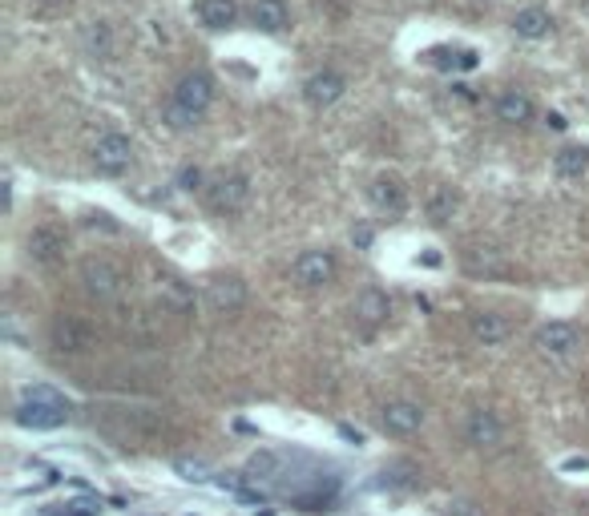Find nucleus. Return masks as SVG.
<instances>
[{
  "instance_id": "obj_1",
  "label": "nucleus",
  "mask_w": 589,
  "mask_h": 516,
  "mask_svg": "<svg viewBox=\"0 0 589 516\" xmlns=\"http://www.w3.org/2000/svg\"><path fill=\"white\" fill-rule=\"evenodd\" d=\"M69 400L61 392H53L49 384H36V387H25L20 403L12 408V420L20 428H33V432H53L69 420Z\"/></svg>"
},
{
  "instance_id": "obj_2",
  "label": "nucleus",
  "mask_w": 589,
  "mask_h": 516,
  "mask_svg": "<svg viewBox=\"0 0 589 516\" xmlns=\"http://www.w3.org/2000/svg\"><path fill=\"white\" fill-rule=\"evenodd\" d=\"M203 194H206V206H211L214 214H238L251 198V182H247V174H238V170H219V174L206 182Z\"/></svg>"
},
{
  "instance_id": "obj_3",
  "label": "nucleus",
  "mask_w": 589,
  "mask_h": 516,
  "mask_svg": "<svg viewBox=\"0 0 589 516\" xmlns=\"http://www.w3.org/2000/svg\"><path fill=\"white\" fill-rule=\"evenodd\" d=\"M49 343H53L61 355H85L97 347V331L93 323H85L81 315H57L49 327Z\"/></svg>"
},
{
  "instance_id": "obj_4",
  "label": "nucleus",
  "mask_w": 589,
  "mask_h": 516,
  "mask_svg": "<svg viewBox=\"0 0 589 516\" xmlns=\"http://www.w3.org/2000/svg\"><path fill=\"white\" fill-rule=\"evenodd\" d=\"M81 287H85L93 298L106 303V298L122 295L125 274H122V266L109 263V258H85V263H81Z\"/></svg>"
},
{
  "instance_id": "obj_5",
  "label": "nucleus",
  "mask_w": 589,
  "mask_h": 516,
  "mask_svg": "<svg viewBox=\"0 0 589 516\" xmlns=\"http://www.w3.org/2000/svg\"><path fill=\"white\" fill-rule=\"evenodd\" d=\"M170 101H174V106H182L186 114L203 117L206 109H211V101H214V77L206 69L186 73V77L174 85V97H170Z\"/></svg>"
},
{
  "instance_id": "obj_6",
  "label": "nucleus",
  "mask_w": 589,
  "mask_h": 516,
  "mask_svg": "<svg viewBox=\"0 0 589 516\" xmlns=\"http://www.w3.org/2000/svg\"><path fill=\"white\" fill-rule=\"evenodd\" d=\"M465 444L481 448V452H493V448L505 444V424L497 411L489 408H476L465 416Z\"/></svg>"
},
{
  "instance_id": "obj_7",
  "label": "nucleus",
  "mask_w": 589,
  "mask_h": 516,
  "mask_svg": "<svg viewBox=\"0 0 589 516\" xmlns=\"http://www.w3.org/2000/svg\"><path fill=\"white\" fill-rule=\"evenodd\" d=\"M130 162H133V141L125 133H101L93 141V166L101 174H122V170H130Z\"/></svg>"
},
{
  "instance_id": "obj_8",
  "label": "nucleus",
  "mask_w": 589,
  "mask_h": 516,
  "mask_svg": "<svg viewBox=\"0 0 589 516\" xmlns=\"http://www.w3.org/2000/svg\"><path fill=\"white\" fill-rule=\"evenodd\" d=\"M379 428L387 436H412V432L424 428V408L412 400H392L379 408Z\"/></svg>"
},
{
  "instance_id": "obj_9",
  "label": "nucleus",
  "mask_w": 589,
  "mask_h": 516,
  "mask_svg": "<svg viewBox=\"0 0 589 516\" xmlns=\"http://www.w3.org/2000/svg\"><path fill=\"white\" fill-rule=\"evenodd\" d=\"M243 303H247V282L235 274H222L206 287V306L214 315H235V311H243Z\"/></svg>"
},
{
  "instance_id": "obj_10",
  "label": "nucleus",
  "mask_w": 589,
  "mask_h": 516,
  "mask_svg": "<svg viewBox=\"0 0 589 516\" xmlns=\"http://www.w3.org/2000/svg\"><path fill=\"white\" fill-rule=\"evenodd\" d=\"M343 93H347V81H343L335 69H319L303 81V97H307V106H315V109L335 106Z\"/></svg>"
},
{
  "instance_id": "obj_11",
  "label": "nucleus",
  "mask_w": 589,
  "mask_h": 516,
  "mask_svg": "<svg viewBox=\"0 0 589 516\" xmlns=\"http://www.w3.org/2000/svg\"><path fill=\"white\" fill-rule=\"evenodd\" d=\"M65 230L61 226H53V222H44V226H33V234H28V258L33 263H41V266H49V263H57L65 254Z\"/></svg>"
},
{
  "instance_id": "obj_12",
  "label": "nucleus",
  "mask_w": 589,
  "mask_h": 516,
  "mask_svg": "<svg viewBox=\"0 0 589 516\" xmlns=\"http://www.w3.org/2000/svg\"><path fill=\"white\" fill-rule=\"evenodd\" d=\"M295 282H303V287H327V282L335 279V258L331 250H307L295 258Z\"/></svg>"
},
{
  "instance_id": "obj_13",
  "label": "nucleus",
  "mask_w": 589,
  "mask_h": 516,
  "mask_svg": "<svg viewBox=\"0 0 589 516\" xmlns=\"http://www.w3.org/2000/svg\"><path fill=\"white\" fill-rule=\"evenodd\" d=\"M368 198H371V206L384 210V214H404L408 210V190H404V182H400L396 174H379L376 182L368 186Z\"/></svg>"
},
{
  "instance_id": "obj_14",
  "label": "nucleus",
  "mask_w": 589,
  "mask_h": 516,
  "mask_svg": "<svg viewBox=\"0 0 589 516\" xmlns=\"http://www.w3.org/2000/svg\"><path fill=\"white\" fill-rule=\"evenodd\" d=\"M468 331H473L476 343H484V347H497V343H505L513 335V323L501 315V311H476V315L468 319Z\"/></svg>"
},
{
  "instance_id": "obj_15",
  "label": "nucleus",
  "mask_w": 589,
  "mask_h": 516,
  "mask_svg": "<svg viewBox=\"0 0 589 516\" xmlns=\"http://www.w3.org/2000/svg\"><path fill=\"white\" fill-rule=\"evenodd\" d=\"M577 327L565 323V319H553V323H545L541 331H537V347L545 351V355H569L573 347H577Z\"/></svg>"
},
{
  "instance_id": "obj_16",
  "label": "nucleus",
  "mask_w": 589,
  "mask_h": 516,
  "mask_svg": "<svg viewBox=\"0 0 589 516\" xmlns=\"http://www.w3.org/2000/svg\"><path fill=\"white\" fill-rule=\"evenodd\" d=\"M497 122H505V125L533 122V101H529V93H521V89H505V93L497 97Z\"/></svg>"
},
{
  "instance_id": "obj_17",
  "label": "nucleus",
  "mask_w": 589,
  "mask_h": 516,
  "mask_svg": "<svg viewBox=\"0 0 589 516\" xmlns=\"http://www.w3.org/2000/svg\"><path fill=\"white\" fill-rule=\"evenodd\" d=\"M194 12H198V20H203L206 28H214V33H222V28H230L238 20V4H235V0H198Z\"/></svg>"
},
{
  "instance_id": "obj_18",
  "label": "nucleus",
  "mask_w": 589,
  "mask_h": 516,
  "mask_svg": "<svg viewBox=\"0 0 589 516\" xmlns=\"http://www.w3.org/2000/svg\"><path fill=\"white\" fill-rule=\"evenodd\" d=\"M355 315L363 319V323H387V315H392V298L384 295L379 287H368L360 290V298H355Z\"/></svg>"
},
{
  "instance_id": "obj_19",
  "label": "nucleus",
  "mask_w": 589,
  "mask_h": 516,
  "mask_svg": "<svg viewBox=\"0 0 589 516\" xmlns=\"http://www.w3.org/2000/svg\"><path fill=\"white\" fill-rule=\"evenodd\" d=\"M513 33L525 36V41H541V36L553 33V17L545 9H521L513 17Z\"/></svg>"
},
{
  "instance_id": "obj_20",
  "label": "nucleus",
  "mask_w": 589,
  "mask_h": 516,
  "mask_svg": "<svg viewBox=\"0 0 589 516\" xmlns=\"http://www.w3.org/2000/svg\"><path fill=\"white\" fill-rule=\"evenodd\" d=\"M283 476V460H279V452H255L251 456V464H247V480L251 484H259V488H271L275 480Z\"/></svg>"
},
{
  "instance_id": "obj_21",
  "label": "nucleus",
  "mask_w": 589,
  "mask_h": 516,
  "mask_svg": "<svg viewBox=\"0 0 589 516\" xmlns=\"http://www.w3.org/2000/svg\"><path fill=\"white\" fill-rule=\"evenodd\" d=\"M251 20H255L263 33H283L291 25V12L283 0H255V9H251Z\"/></svg>"
},
{
  "instance_id": "obj_22",
  "label": "nucleus",
  "mask_w": 589,
  "mask_h": 516,
  "mask_svg": "<svg viewBox=\"0 0 589 516\" xmlns=\"http://www.w3.org/2000/svg\"><path fill=\"white\" fill-rule=\"evenodd\" d=\"M81 44H85L89 57H109L114 53V33H109L106 20H89L85 33H81Z\"/></svg>"
},
{
  "instance_id": "obj_23",
  "label": "nucleus",
  "mask_w": 589,
  "mask_h": 516,
  "mask_svg": "<svg viewBox=\"0 0 589 516\" xmlns=\"http://www.w3.org/2000/svg\"><path fill=\"white\" fill-rule=\"evenodd\" d=\"M553 170H557L561 178H581V174L589 170V149H585V146H565V149H557Z\"/></svg>"
},
{
  "instance_id": "obj_24",
  "label": "nucleus",
  "mask_w": 589,
  "mask_h": 516,
  "mask_svg": "<svg viewBox=\"0 0 589 516\" xmlns=\"http://www.w3.org/2000/svg\"><path fill=\"white\" fill-rule=\"evenodd\" d=\"M457 210H460L457 190L440 186V190H432V194H428V218H432V222H449Z\"/></svg>"
},
{
  "instance_id": "obj_25",
  "label": "nucleus",
  "mask_w": 589,
  "mask_h": 516,
  "mask_svg": "<svg viewBox=\"0 0 589 516\" xmlns=\"http://www.w3.org/2000/svg\"><path fill=\"white\" fill-rule=\"evenodd\" d=\"M158 298H162V306H174V311H186V306H190V290H186L178 279H162Z\"/></svg>"
},
{
  "instance_id": "obj_26",
  "label": "nucleus",
  "mask_w": 589,
  "mask_h": 516,
  "mask_svg": "<svg viewBox=\"0 0 589 516\" xmlns=\"http://www.w3.org/2000/svg\"><path fill=\"white\" fill-rule=\"evenodd\" d=\"M174 472L182 476V480H190V484H206V480H214L211 464H203V460H174Z\"/></svg>"
},
{
  "instance_id": "obj_27",
  "label": "nucleus",
  "mask_w": 589,
  "mask_h": 516,
  "mask_svg": "<svg viewBox=\"0 0 589 516\" xmlns=\"http://www.w3.org/2000/svg\"><path fill=\"white\" fill-rule=\"evenodd\" d=\"M166 122L174 125V130H186V125H194V122H198V117H194V114H186L182 106H174V101H170V106H166Z\"/></svg>"
},
{
  "instance_id": "obj_28",
  "label": "nucleus",
  "mask_w": 589,
  "mask_h": 516,
  "mask_svg": "<svg viewBox=\"0 0 589 516\" xmlns=\"http://www.w3.org/2000/svg\"><path fill=\"white\" fill-rule=\"evenodd\" d=\"M178 186H182V190H206V186H203V170L186 166L182 174H178Z\"/></svg>"
},
{
  "instance_id": "obj_29",
  "label": "nucleus",
  "mask_w": 589,
  "mask_h": 516,
  "mask_svg": "<svg viewBox=\"0 0 589 516\" xmlns=\"http://www.w3.org/2000/svg\"><path fill=\"white\" fill-rule=\"evenodd\" d=\"M585 468H589L585 456H573V460H565V464H561V472H585Z\"/></svg>"
},
{
  "instance_id": "obj_30",
  "label": "nucleus",
  "mask_w": 589,
  "mask_h": 516,
  "mask_svg": "<svg viewBox=\"0 0 589 516\" xmlns=\"http://www.w3.org/2000/svg\"><path fill=\"white\" fill-rule=\"evenodd\" d=\"M545 125H549V130H557V133H561V130H565V125H569V122H565L561 114H545Z\"/></svg>"
},
{
  "instance_id": "obj_31",
  "label": "nucleus",
  "mask_w": 589,
  "mask_h": 516,
  "mask_svg": "<svg viewBox=\"0 0 589 516\" xmlns=\"http://www.w3.org/2000/svg\"><path fill=\"white\" fill-rule=\"evenodd\" d=\"M352 242H360V246H371V230H368V226L352 230Z\"/></svg>"
},
{
  "instance_id": "obj_32",
  "label": "nucleus",
  "mask_w": 589,
  "mask_h": 516,
  "mask_svg": "<svg viewBox=\"0 0 589 516\" xmlns=\"http://www.w3.org/2000/svg\"><path fill=\"white\" fill-rule=\"evenodd\" d=\"M339 436H343V440H352V444H363V436H360V432H355V428H347V424H343V428H339Z\"/></svg>"
}]
</instances>
